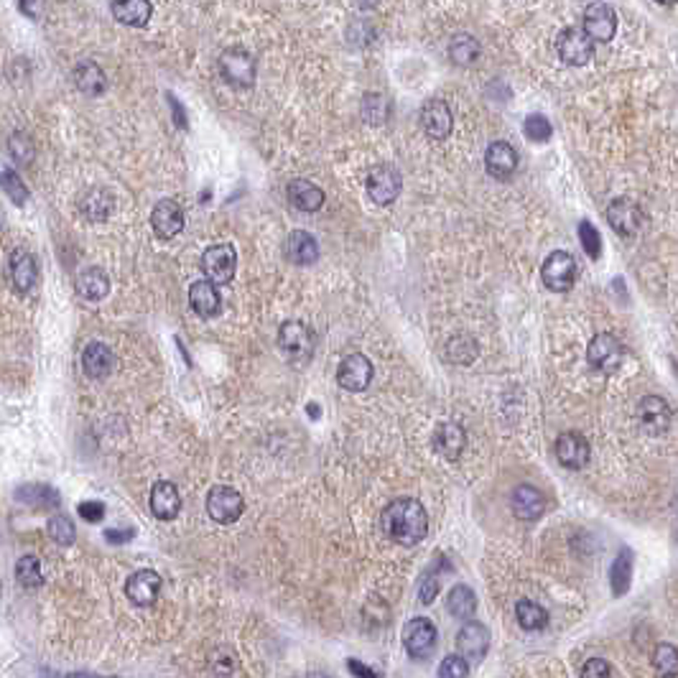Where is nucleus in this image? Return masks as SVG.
<instances>
[{
  "instance_id": "obj_38",
  "label": "nucleus",
  "mask_w": 678,
  "mask_h": 678,
  "mask_svg": "<svg viewBox=\"0 0 678 678\" xmlns=\"http://www.w3.org/2000/svg\"><path fill=\"white\" fill-rule=\"evenodd\" d=\"M447 360L449 362H457V365H467V362H472L475 357H477V342L469 337V334H457V337H452L449 342H447Z\"/></svg>"
},
{
  "instance_id": "obj_20",
  "label": "nucleus",
  "mask_w": 678,
  "mask_h": 678,
  "mask_svg": "<svg viewBox=\"0 0 678 678\" xmlns=\"http://www.w3.org/2000/svg\"><path fill=\"white\" fill-rule=\"evenodd\" d=\"M512 512L520 518V520H538L543 512H546V498L538 487L533 484H518L512 490L511 495Z\"/></svg>"
},
{
  "instance_id": "obj_9",
  "label": "nucleus",
  "mask_w": 678,
  "mask_h": 678,
  "mask_svg": "<svg viewBox=\"0 0 678 678\" xmlns=\"http://www.w3.org/2000/svg\"><path fill=\"white\" fill-rule=\"evenodd\" d=\"M238 268V253L230 242H220L204 250L202 256V271L214 284H230Z\"/></svg>"
},
{
  "instance_id": "obj_51",
  "label": "nucleus",
  "mask_w": 678,
  "mask_h": 678,
  "mask_svg": "<svg viewBox=\"0 0 678 678\" xmlns=\"http://www.w3.org/2000/svg\"><path fill=\"white\" fill-rule=\"evenodd\" d=\"M347 665H349V671L355 673V676H370V678H375L377 673L373 671V668H367V665H362L360 661H355V658H349L347 661Z\"/></svg>"
},
{
  "instance_id": "obj_7",
  "label": "nucleus",
  "mask_w": 678,
  "mask_h": 678,
  "mask_svg": "<svg viewBox=\"0 0 678 678\" xmlns=\"http://www.w3.org/2000/svg\"><path fill=\"white\" fill-rule=\"evenodd\" d=\"M635 419L648 437H661L671 429L673 411L661 395H646V398H640V403L635 408Z\"/></svg>"
},
{
  "instance_id": "obj_17",
  "label": "nucleus",
  "mask_w": 678,
  "mask_h": 678,
  "mask_svg": "<svg viewBox=\"0 0 678 678\" xmlns=\"http://www.w3.org/2000/svg\"><path fill=\"white\" fill-rule=\"evenodd\" d=\"M584 31L594 41H612L618 31V15L607 3H592L584 11Z\"/></svg>"
},
{
  "instance_id": "obj_14",
  "label": "nucleus",
  "mask_w": 678,
  "mask_h": 678,
  "mask_svg": "<svg viewBox=\"0 0 678 678\" xmlns=\"http://www.w3.org/2000/svg\"><path fill=\"white\" fill-rule=\"evenodd\" d=\"M490 648V633L483 622L467 619L462 625V630L457 633V653L465 655L469 664H480Z\"/></svg>"
},
{
  "instance_id": "obj_28",
  "label": "nucleus",
  "mask_w": 678,
  "mask_h": 678,
  "mask_svg": "<svg viewBox=\"0 0 678 678\" xmlns=\"http://www.w3.org/2000/svg\"><path fill=\"white\" fill-rule=\"evenodd\" d=\"M189 303L194 309L199 317H214L222 306V299H220V291L214 286V281L204 278V281H196L189 288Z\"/></svg>"
},
{
  "instance_id": "obj_55",
  "label": "nucleus",
  "mask_w": 678,
  "mask_h": 678,
  "mask_svg": "<svg viewBox=\"0 0 678 678\" xmlns=\"http://www.w3.org/2000/svg\"><path fill=\"white\" fill-rule=\"evenodd\" d=\"M655 3H661V5H673L676 0H655Z\"/></svg>"
},
{
  "instance_id": "obj_3",
  "label": "nucleus",
  "mask_w": 678,
  "mask_h": 678,
  "mask_svg": "<svg viewBox=\"0 0 678 678\" xmlns=\"http://www.w3.org/2000/svg\"><path fill=\"white\" fill-rule=\"evenodd\" d=\"M256 59L250 51L245 49H225L220 57V75L227 85L238 87V90H248L256 82Z\"/></svg>"
},
{
  "instance_id": "obj_39",
  "label": "nucleus",
  "mask_w": 678,
  "mask_h": 678,
  "mask_svg": "<svg viewBox=\"0 0 678 678\" xmlns=\"http://www.w3.org/2000/svg\"><path fill=\"white\" fill-rule=\"evenodd\" d=\"M362 118L370 122V125H383V122H388V118H391V103H388V97H383V95H377V92L365 95V100H362Z\"/></svg>"
},
{
  "instance_id": "obj_50",
  "label": "nucleus",
  "mask_w": 678,
  "mask_h": 678,
  "mask_svg": "<svg viewBox=\"0 0 678 678\" xmlns=\"http://www.w3.org/2000/svg\"><path fill=\"white\" fill-rule=\"evenodd\" d=\"M615 671H612V665L607 664V661H602V658H592V661H587V665L582 668V676L584 678H607V676H612Z\"/></svg>"
},
{
  "instance_id": "obj_34",
  "label": "nucleus",
  "mask_w": 678,
  "mask_h": 678,
  "mask_svg": "<svg viewBox=\"0 0 678 678\" xmlns=\"http://www.w3.org/2000/svg\"><path fill=\"white\" fill-rule=\"evenodd\" d=\"M515 618H518V625L528 633H538L548 625V612L543 610L541 604L530 602V600H520L515 604Z\"/></svg>"
},
{
  "instance_id": "obj_23",
  "label": "nucleus",
  "mask_w": 678,
  "mask_h": 678,
  "mask_svg": "<svg viewBox=\"0 0 678 678\" xmlns=\"http://www.w3.org/2000/svg\"><path fill=\"white\" fill-rule=\"evenodd\" d=\"M151 512L158 518V520H174V518L179 515L181 495H179V490H176V484L167 483V480H161V483L153 484Z\"/></svg>"
},
{
  "instance_id": "obj_1",
  "label": "nucleus",
  "mask_w": 678,
  "mask_h": 678,
  "mask_svg": "<svg viewBox=\"0 0 678 678\" xmlns=\"http://www.w3.org/2000/svg\"><path fill=\"white\" fill-rule=\"evenodd\" d=\"M380 528L385 538L401 546H416L426 538L429 530V515L419 500L413 498H395L385 505L380 515Z\"/></svg>"
},
{
  "instance_id": "obj_52",
  "label": "nucleus",
  "mask_w": 678,
  "mask_h": 678,
  "mask_svg": "<svg viewBox=\"0 0 678 678\" xmlns=\"http://www.w3.org/2000/svg\"><path fill=\"white\" fill-rule=\"evenodd\" d=\"M18 11L29 18H36L39 15V0H18Z\"/></svg>"
},
{
  "instance_id": "obj_4",
  "label": "nucleus",
  "mask_w": 678,
  "mask_h": 678,
  "mask_svg": "<svg viewBox=\"0 0 678 678\" xmlns=\"http://www.w3.org/2000/svg\"><path fill=\"white\" fill-rule=\"evenodd\" d=\"M587 360L594 370H600L604 375H612V373H618L619 365L625 360V347L615 334H597L587 347Z\"/></svg>"
},
{
  "instance_id": "obj_22",
  "label": "nucleus",
  "mask_w": 678,
  "mask_h": 678,
  "mask_svg": "<svg viewBox=\"0 0 678 678\" xmlns=\"http://www.w3.org/2000/svg\"><path fill=\"white\" fill-rule=\"evenodd\" d=\"M115 365H118V357L105 342H90L82 352V367L95 380H103V377L110 375L115 370Z\"/></svg>"
},
{
  "instance_id": "obj_49",
  "label": "nucleus",
  "mask_w": 678,
  "mask_h": 678,
  "mask_svg": "<svg viewBox=\"0 0 678 678\" xmlns=\"http://www.w3.org/2000/svg\"><path fill=\"white\" fill-rule=\"evenodd\" d=\"M437 594H438V576H437V569H431V572L423 576L421 592H419V602L431 604Z\"/></svg>"
},
{
  "instance_id": "obj_26",
  "label": "nucleus",
  "mask_w": 678,
  "mask_h": 678,
  "mask_svg": "<svg viewBox=\"0 0 678 678\" xmlns=\"http://www.w3.org/2000/svg\"><path fill=\"white\" fill-rule=\"evenodd\" d=\"M291 207L299 212H319L324 204V192L309 179H294L286 189Z\"/></svg>"
},
{
  "instance_id": "obj_33",
  "label": "nucleus",
  "mask_w": 678,
  "mask_h": 678,
  "mask_svg": "<svg viewBox=\"0 0 678 678\" xmlns=\"http://www.w3.org/2000/svg\"><path fill=\"white\" fill-rule=\"evenodd\" d=\"M447 610L454 619H472L475 610H477V597L475 592L467 587V584H457V587L449 589L447 594Z\"/></svg>"
},
{
  "instance_id": "obj_41",
  "label": "nucleus",
  "mask_w": 678,
  "mask_h": 678,
  "mask_svg": "<svg viewBox=\"0 0 678 678\" xmlns=\"http://www.w3.org/2000/svg\"><path fill=\"white\" fill-rule=\"evenodd\" d=\"M46 530H49V538L59 546H72L77 538V528L75 523L67 518V515H51L49 523H46Z\"/></svg>"
},
{
  "instance_id": "obj_47",
  "label": "nucleus",
  "mask_w": 678,
  "mask_h": 678,
  "mask_svg": "<svg viewBox=\"0 0 678 678\" xmlns=\"http://www.w3.org/2000/svg\"><path fill=\"white\" fill-rule=\"evenodd\" d=\"M469 673V661L465 655H447L444 664L438 665V676L441 678H465Z\"/></svg>"
},
{
  "instance_id": "obj_43",
  "label": "nucleus",
  "mask_w": 678,
  "mask_h": 678,
  "mask_svg": "<svg viewBox=\"0 0 678 678\" xmlns=\"http://www.w3.org/2000/svg\"><path fill=\"white\" fill-rule=\"evenodd\" d=\"M579 240H582V248H584V253L592 260H597V258L602 256V238H600L597 227L587 222V220L579 222Z\"/></svg>"
},
{
  "instance_id": "obj_25",
  "label": "nucleus",
  "mask_w": 678,
  "mask_h": 678,
  "mask_svg": "<svg viewBox=\"0 0 678 678\" xmlns=\"http://www.w3.org/2000/svg\"><path fill=\"white\" fill-rule=\"evenodd\" d=\"M284 253L296 266H312L319 260V245L309 232L294 230V232H288L286 242H284Z\"/></svg>"
},
{
  "instance_id": "obj_27",
  "label": "nucleus",
  "mask_w": 678,
  "mask_h": 678,
  "mask_svg": "<svg viewBox=\"0 0 678 678\" xmlns=\"http://www.w3.org/2000/svg\"><path fill=\"white\" fill-rule=\"evenodd\" d=\"M11 278H14V286L18 294H29L31 288L36 286L39 268H36V260H33L29 250L15 248L11 253Z\"/></svg>"
},
{
  "instance_id": "obj_44",
  "label": "nucleus",
  "mask_w": 678,
  "mask_h": 678,
  "mask_svg": "<svg viewBox=\"0 0 678 678\" xmlns=\"http://www.w3.org/2000/svg\"><path fill=\"white\" fill-rule=\"evenodd\" d=\"M3 189H5V194L11 196L14 204H26L29 202V189H26L23 181L18 179L14 168H3Z\"/></svg>"
},
{
  "instance_id": "obj_30",
  "label": "nucleus",
  "mask_w": 678,
  "mask_h": 678,
  "mask_svg": "<svg viewBox=\"0 0 678 678\" xmlns=\"http://www.w3.org/2000/svg\"><path fill=\"white\" fill-rule=\"evenodd\" d=\"M115 207V199L107 189H90L79 199V212L90 220V222H103L110 217V212Z\"/></svg>"
},
{
  "instance_id": "obj_15",
  "label": "nucleus",
  "mask_w": 678,
  "mask_h": 678,
  "mask_svg": "<svg viewBox=\"0 0 678 678\" xmlns=\"http://www.w3.org/2000/svg\"><path fill=\"white\" fill-rule=\"evenodd\" d=\"M158 592H161V576L153 569H140L131 574L125 582V597L138 607H151L158 600Z\"/></svg>"
},
{
  "instance_id": "obj_45",
  "label": "nucleus",
  "mask_w": 678,
  "mask_h": 678,
  "mask_svg": "<svg viewBox=\"0 0 678 678\" xmlns=\"http://www.w3.org/2000/svg\"><path fill=\"white\" fill-rule=\"evenodd\" d=\"M523 131H526L528 140H533V143H546V140L551 138V133H554L548 118H543L538 113H536V115H528Z\"/></svg>"
},
{
  "instance_id": "obj_53",
  "label": "nucleus",
  "mask_w": 678,
  "mask_h": 678,
  "mask_svg": "<svg viewBox=\"0 0 678 678\" xmlns=\"http://www.w3.org/2000/svg\"><path fill=\"white\" fill-rule=\"evenodd\" d=\"M105 538L110 543H125V541H131L133 538V530H107L105 533Z\"/></svg>"
},
{
  "instance_id": "obj_46",
  "label": "nucleus",
  "mask_w": 678,
  "mask_h": 678,
  "mask_svg": "<svg viewBox=\"0 0 678 678\" xmlns=\"http://www.w3.org/2000/svg\"><path fill=\"white\" fill-rule=\"evenodd\" d=\"M8 149H11V156H14L21 167H29L31 161H33V143H31V138L26 133H14Z\"/></svg>"
},
{
  "instance_id": "obj_35",
  "label": "nucleus",
  "mask_w": 678,
  "mask_h": 678,
  "mask_svg": "<svg viewBox=\"0 0 678 678\" xmlns=\"http://www.w3.org/2000/svg\"><path fill=\"white\" fill-rule=\"evenodd\" d=\"M449 57L459 67H469V64H475L477 57H480V41L472 33H457L452 39V44H449Z\"/></svg>"
},
{
  "instance_id": "obj_11",
  "label": "nucleus",
  "mask_w": 678,
  "mask_h": 678,
  "mask_svg": "<svg viewBox=\"0 0 678 678\" xmlns=\"http://www.w3.org/2000/svg\"><path fill=\"white\" fill-rule=\"evenodd\" d=\"M607 222L619 238H635L640 225H643L640 204H635L633 199H628V196H619L607 207Z\"/></svg>"
},
{
  "instance_id": "obj_48",
  "label": "nucleus",
  "mask_w": 678,
  "mask_h": 678,
  "mask_svg": "<svg viewBox=\"0 0 678 678\" xmlns=\"http://www.w3.org/2000/svg\"><path fill=\"white\" fill-rule=\"evenodd\" d=\"M77 512L87 520V523H100L105 518V505L100 500H85L77 505Z\"/></svg>"
},
{
  "instance_id": "obj_18",
  "label": "nucleus",
  "mask_w": 678,
  "mask_h": 678,
  "mask_svg": "<svg viewBox=\"0 0 678 678\" xmlns=\"http://www.w3.org/2000/svg\"><path fill=\"white\" fill-rule=\"evenodd\" d=\"M151 225L158 238L171 240L184 230V210L174 199H161L151 212Z\"/></svg>"
},
{
  "instance_id": "obj_5",
  "label": "nucleus",
  "mask_w": 678,
  "mask_h": 678,
  "mask_svg": "<svg viewBox=\"0 0 678 678\" xmlns=\"http://www.w3.org/2000/svg\"><path fill=\"white\" fill-rule=\"evenodd\" d=\"M242 511H245V500H242V495L235 487L214 484L210 493H207V515H210L214 523L230 526V523H235L240 518Z\"/></svg>"
},
{
  "instance_id": "obj_29",
  "label": "nucleus",
  "mask_w": 678,
  "mask_h": 678,
  "mask_svg": "<svg viewBox=\"0 0 678 678\" xmlns=\"http://www.w3.org/2000/svg\"><path fill=\"white\" fill-rule=\"evenodd\" d=\"M113 15L125 26L140 29L151 18V0H113Z\"/></svg>"
},
{
  "instance_id": "obj_16",
  "label": "nucleus",
  "mask_w": 678,
  "mask_h": 678,
  "mask_svg": "<svg viewBox=\"0 0 678 678\" xmlns=\"http://www.w3.org/2000/svg\"><path fill=\"white\" fill-rule=\"evenodd\" d=\"M556 457L566 469H584L589 465V441L579 431H566L556 438Z\"/></svg>"
},
{
  "instance_id": "obj_36",
  "label": "nucleus",
  "mask_w": 678,
  "mask_h": 678,
  "mask_svg": "<svg viewBox=\"0 0 678 678\" xmlns=\"http://www.w3.org/2000/svg\"><path fill=\"white\" fill-rule=\"evenodd\" d=\"M15 498L31 505V508H54V505H59V493L46 487V484H26V487L15 490Z\"/></svg>"
},
{
  "instance_id": "obj_8",
  "label": "nucleus",
  "mask_w": 678,
  "mask_h": 678,
  "mask_svg": "<svg viewBox=\"0 0 678 678\" xmlns=\"http://www.w3.org/2000/svg\"><path fill=\"white\" fill-rule=\"evenodd\" d=\"M438 643L437 625L426 618H413L403 630V646H406L408 655L413 661H426L429 655H434Z\"/></svg>"
},
{
  "instance_id": "obj_32",
  "label": "nucleus",
  "mask_w": 678,
  "mask_h": 678,
  "mask_svg": "<svg viewBox=\"0 0 678 678\" xmlns=\"http://www.w3.org/2000/svg\"><path fill=\"white\" fill-rule=\"evenodd\" d=\"M77 291L82 299L87 302H103L107 294H110V281H107L105 271L100 268H87V271L79 273L77 278Z\"/></svg>"
},
{
  "instance_id": "obj_12",
  "label": "nucleus",
  "mask_w": 678,
  "mask_h": 678,
  "mask_svg": "<svg viewBox=\"0 0 678 678\" xmlns=\"http://www.w3.org/2000/svg\"><path fill=\"white\" fill-rule=\"evenodd\" d=\"M403 179L395 167H375L367 174V194L375 204H393L401 194Z\"/></svg>"
},
{
  "instance_id": "obj_24",
  "label": "nucleus",
  "mask_w": 678,
  "mask_h": 678,
  "mask_svg": "<svg viewBox=\"0 0 678 678\" xmlns=\"http://www.w3.org/2000/svg\"><path fill=\"white\" fill-rule=\"evenodd\" d=\"M465 447H467V434H465V429L459 423H441L434 431V449L444 459H459Z\"/></svg>"
},
{
  "instance_id": "obj_10",
  "label": "nucleus",
  "mask_w": 678,
  "mask_h": 678,
  "mask_svg": "<svg viewBox=\"0 0 678 678\" xmlns=\"http://www.w3.org/2000/svg\"><path fill=\"white\" fill-rule=\"evenodd\" d=\"M556 51L561 61L572 67H584L594 57V39L584 29H566L558 33Z\"/></svg>"
},
{
  "instance_id": "obj_40",
  "label": "nucleus",
  "mask_w": 678,
  "mask_h": 678,
  "mask_svg": "<svg viewBox=\"0 0 678 678\" xmlns=\"http://www.w3.org/2000/svg\"><path fill=\"white\" fill-rule=\"evenodd\" d=\"M15 579H18V584H23V587H39L41 582H44V574H41V561L36 556H23L18 558V564H15Z\"/></svg>"
},
{
  "instance_id": "obj_6",
  "label": "nucleus",
  "mask_w": 678,
  "mask_h": 678,
  "mask_svg": "<svg viewBox=\"0 0 678 678\" xmlns=\"http://www.w3.org/2000/svg\"><path fill=\"white\" fill-rule=\"evenodd\" d=\"M576 273H579V266H576L572 253L556 250V253H551V256L546 258V263H543L541 268V278L546 288H551L556 294H566L576 284Z\"/></svg>"
},
{
  "instance_id": "obj_31",
  "label": "nucleus",
  "mask_w": 678,
  "mask_h": 678,
  "mask_svg": "<svg viewBox=\"0 0 678 678\" xmlns=\"http://www.w3.org/2000/svg\"><path fill=\"white\" fill-rule=\"evenodd\" d=\"M75 85L77 90L85 92V95H90V97H97V95H103L107 87V79L105 72L95 64V61H79L75 67Z\"/></svg>"
},
{
  "instance_id": "obj_13",
  "label": "nucleus",
  "mask_w": 678,
  "mask_h": 678,
  "mask_svg": "<svg viewBox=\"0 0 678 678\" xmlns=\"http://www.w3.org/2000/svg\"><path fill=\"white\" fill-rule=\"evenodd\" d=\"M373 373H375V370H373V362L367 360L365 355H360V352H355V355H347L345 360L339 362V367H337V383H339L345 391L360 393L370 385Z\"/></svg>"
},
{
  "instance_id": "obj_54",
  "label": "nucleus",
  "mask_w": 678,
  "mask_h": 678,
  "mask_svg": "<svg viewBox=\"0 0 678 678\" xmlns=\"http://www.w3.org/2000/svg\"><path fill=\"white\" fill-rule=\"evenodd\" d=\"M377 3H380V0H352V5L360 8V11H370V8H375Z\"/></svg>"
},
{
  "instance_id": "obj_42",
  "label": "nucleus",
  "mask_w": 678,
  "mask_h": 678,
  "mask_svg": "<svg viewBox=\"0 0 678 678\" xmlns=\"http://www.w3.org/2000/svg\"><path fill=\"white\" fill-rule=\"evenodd\" d=\"M653 665L661 676H673L678 673V650L668 643H661L653 653Z\"/></svg>"
},
{
  "instance_id": "obj_2",
  "label": "nucleus",
  "mask_w": 678,
  "mask_h": 678,
  "mask_svg": "<svg viewBox=\"0 0 678 678\" xmlns=\"http://www.w3.org/2000/svg\"><path fill=\"white\" fill-rule=\"evenodd\" d=\"M317 334L303 321H286L278 330V349L291 365H306L314 355Z\"/></svg>"
},
{
  "instance_id": "obj_21",
  "label": "nucleus",
  "mask_w": 678,
  "mask_h": 678,
  "mask_svg": "<svg viewBox=\"0 0 678 678\" xmlns=\"http://www.w3.org/2000/svg\"><path fill=\"white\" fill-rule=\"evenodd\" d=\"M484 168L495 179H511L518 168V153L511 143L495 140V143H490V149L484 153Z\"/></svg>"
},
{
  "instance_id": "obj_19",
  "label": "nucleus",
  "mask_w": 678,
  "mask_h": 678,
  "mask_svg": "<svg viewBox=\"0 0 678 678\" xmlns=\"http://www.w3.org/2000/svg\"><path fill=\"white\" fill-rule=\"evenodd\" d=\"M452 110L447 103L441 100H431L426 103L421 110V128L426 131V136L434 138V140H444V138L452 133Z\"/></svg>"
},
{
  "instance_id": "obj_37",
  "label": "nucleus",
  "mask_w": 678,
  "mask_h": 678,
  "mask_svg": "<svg viewBox=\"0 0 678 678\" xmlns=\"http://www.w3.org/2000/svg\"><path fill=\"white\" fill-rule=\"evenodd\" d=\"M630 579H633V551L625 546V548H619L618 558L612 564V592L625 594L630 587Z\"/></svg>"
}]
</instances>
